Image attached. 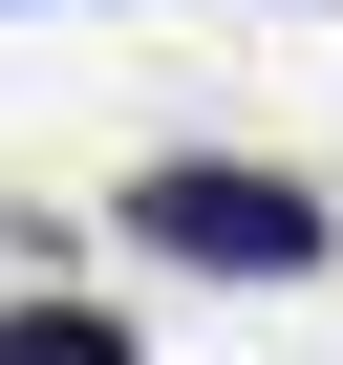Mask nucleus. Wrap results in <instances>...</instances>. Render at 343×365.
<instances>
[{
	"instance_id": "obj_1",
	"label": "nucleus",
	"mask_w": 343,
	"mask_h": 365,
	"mask_svg": "<svg viewBox=\"0 0 343 365\" xmlns=\"http://www.w3.org/2000/svg\"><path fill=\"white\" fill-rule=\"evenodd\" d=\"M129 237L194 258V279H322V194H300V172H150Z\"/></svg>"
},
{
	"instance_id": "obj_2",
	"label": "nucleus",
	"mask_w": 343,
	"mask_h": 365,
	"mask_svg": "<svg viewBox=\"0 0 343 365\" xmlns=\"http://www.w3.org/2000/svg\"><path fill=\"white\" fill-rule=\"evenodd\" d=\"M0 365H129L107 301H0Z\"/></svg>"
}]
</instances>
